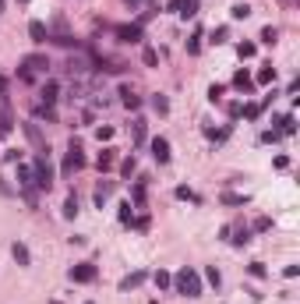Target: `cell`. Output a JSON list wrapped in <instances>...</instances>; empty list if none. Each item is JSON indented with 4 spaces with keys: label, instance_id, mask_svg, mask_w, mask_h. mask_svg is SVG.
Instances as JSON below:
<instances>
[{
    "label": "cell",
    "instance_id": "obj_20",
    "mask_svg": "<svg viewBox=\"0 0 300 304\" xmlns=\"http://www.w3.org/2000/svg\"><path fill=\"white\" fill-rule=\"evenodd\" d=\"M251 82H254V85H272V82H276V67H261Z\"/></svg>",
    "mask_w": 300,
    "mask_h": 304
},
{
    "label": "cell",
    "instance_id": "obj_14",
    "mask_svg": "<svg viewBox=\"0 0 300 304\" xmlns=\"http://www.w3.org/2000/svg\"><path fill=\"white\" fill-rule=\"evenodd\" d=\"M120 103H124L127 110H138V106H141V96H134L131 85H120Z\"/></svg>",
    "mask_w": 300,
    "mask_h": 304
},
{
    "label": "cell",
    "instance_id": "obj_21",
    "mask_svg": "<svg viewBox=\"0 0 300 304\" xmlns=\"http://www.w3.org/2000/svg\"><path fill=\"white\" fill-rule=\"evenodd\" d=\"M74 216H78V195L71 191V195L64 198V219H74Z\"/></svg>",
    "mask_w": 300,
    "mask_h": 304
},
{
    "label": "cell",
    "instance_id": "obj_48",
    "mask_svg": "<svg viewBox=\"0 0 300 304\" xmlns=\"http://www.w3.org/2000/svg\"><path fill=\"white\" fill-rule=\"evenodd\" d=\"M283 276H286V280H293V276H300V269H297V265H286V269H283Z\"/></svg>",
    "mask_w": 300,
    "mask_h": 304
},
{
    "label": "cell",
    "instance_id": "obj_11",
    "mask_svg": "<svg viewBox=\"0 0 300 304\" xmlns=\"http://www.w3.org/2000/svg\"><path fill=\"white\" fill-rule=\"evenodd\" d=\"M173 11H177V18H195L198 14V0H177V4H173Z\"/></svg>",
    "mask_w": 300,
    "mask_h": 304
},
{
    "label": "cell",
    "instance_id": "obj_46",
    "mask_svg": "<svg viewBox=\"0 0 300 304\" xmlns=\"http://www.w3.org/2000/svg\"><path fill=\"white\" fill-rule=\"evenodd\" d=\"M226 135H230V131H212V128H208V138H212V142H226Z\"/></svg>",
    "mask_w": 300,
    "mask_h": 304
},
{
    "label": "cell",
    "instance_id": "obj_22",
    "mask_svg": "<svg viewBox=\"0 0 300 304\" xmlns=\"http://www.w3.org/2000/svg\"><path fill=\"white\" fill-rule=\"evenodd\" d=\"M201 39H205V32H201V28H198V32H191V39H187V53H191V57H195V53H201Z\"/></svg>",
    "mask_w": 300,
    "mask_h": 304
},
{
    "label": "cell",
    "instance_id": "obj_35",
    "mask_svg": "<svg viewBox=\"0 0 300 304\" xmlns=\"http://www.w3.org/2000/svg\"><path fill=\"white\" fill-rule=\"evenodd\" d=\"M247 273H251L254 280H265V276H269V273H265V265H261V262H251V265H247Z\"/></svg>",
    "mask_w": 300,
    "mask_h": 304
},
{
    "label": "cell",
    "instance_id": "obj_32",
    "mask_svg": "<svg viewBox=\"0 0 300 304\" xmlns=\"http://www.w3.org/2000/svg\"><path fill=\"white\" fill-rule=\"evenodd\" d=\"M141 60H145L148 67H156V64H159V53H156L152 46H145V50H141Z\"/></svg>",
    "mask_w": 300,
    "mask_h": 304
},
{
    "label": "cell",
    "instance_id": "obj_10",
    "mask_svg": "<svg viewBox=\"0 0 300 304\" xmlns=\"http://www.w3.org/2000/svg\"><path fill=\"white\" fill-rule=\"evenodd\" d=\"M113 163H117V149H102V152H99V159H96L99 173H109V170H113Z\"/></svg>",
    "mask_w": 300,
    "mask_h": 304
},
{
    "label": "cell",
    "instance_id": "obj_34",
    "mask_svg": "<svg viewBox=\"0 0 300 304\" xmlns=\"http://www.w3.org/2000/svg\"><path fill=\"white\" fill-rule=\"evenodd\" d=\"M244 202H247V195H233V191L222 195V205H244Z\"/></svg>",
    "mask_w": 300,
    "mask_h": 304
},
{
    "label": "cell",
    "instance_id": "obj_55",
    "mask_svg": "<svg viewBox=\"0 0 300 304\" xmlns=\"http://www.w3.org/2000/svg\"><path fill=\"white\" fill-rule=\"evenodd\" d=\"M53 304H57V301H53Z\"/></svg>",
    "mask_w": 300,
    "mask_h": 304
},
{
    "label": "cell",
    "instance_id": "obj_53",
    "mask_svg": "<svg viewBox=\"0 0 300 304\" xmlns=\"http://www.w3.org/2000/svg\"><path fill=\"white\" fill-rule=\"evenodd\" d=\"M152 304H159V301H152Z\"/></svg>",
    "mask_w": 300,
    "mask_h": 304
},
{
    "label": "cell",
    "instance_id": "obj_49",
    "mask_svg": "<svg viewBox=\"0 0 300 304\" xmlns=\"http://www.w3.org/2000/svg\"><path fill=\"white\" fill-rule=\"evenodd\" d=\"M0 195H11V187L4 184V177H0Z\"/></svg>",
    "mask_w": 300,
    "mask_h": 304
},
{
    "label": "cell",
    "instance_id": "obj_29",
    "mask_svg": "<svg viewBox=\"0 0 300 304\" xmlns=\"http://www.w3.org/2000/svg\"><path fill=\"white\" fill-rule=\"evenodd\" d=\"M237 53H240V60H251V57L258 53V46H254V43H240V46H237Z\"/></svg>",
    "mask_w": 300,
    "mask_h": 304
},
{
    "label": "cell",
    "instance_id": "obj_47",
    "mask_svg": "<svg viewBox=\"0 0 300 304\" xmlns=\"http://www.w3.org/2000/svg\"><path fill=\"white\" fill-rule=\"evenodd\" d=\"M131 223H134V230H145V226H148V216L141 212V216H138V219H131Z\"/></svg>",
    "mask_w": 300,
    "mask_h": 304
},
{
    "label": "cell",
    "instance_id": "obj_1",
    "mask_svg": "<svg viewBox=\"0 0 300 304\" xmlns=\"http://www.w3.org/2000/svg\"><path fill=\"white\" fill-rule=\"evenodd\" d=\"M173 287H177V294H184V297H201V276L195 273V269H184L173 276Z\"/></svg>",
    "mask_w": 300,
    "mask_h": 304
},
{
    "label": "cell",
    "instance_id": "obj_2",
    "mask_svg": "<svg viewBox=\"0 0 300 304\" xmlns=\"http://www.w3.org/2000/svg\"><path fill=\"white\" fill-rule=\"evenodd\" d=\"M82 166H85V149H82L78 138H71L67 142V156H64V177H74Z\"/></svg>",
    "mask_w": 300,
    "mask_h": 304
},
{
    "label": "cell",
    "instance_id": "obj_33",
    "mask_svg": "<svg viewBox=\"0 0 300 304\" xmlns=\"http://www.w3.org/2000/svg\"><path fill=\"white\" fill-rule=\"evenodd\" d=\"M131 195H134V205H145V177L134 184V191H131Z\"/></svg>",
    "mask_w": 300,
    "mask_h": 304
},
{
    "label": "cell",
    "instance_id": "obj_5",
    "mask_svg": "<svg viewBox=\"0 0 300 304\" xmlns=\"http://www.w3.org/2000/svg\"><path fill=\"white\" fill-rule=\"evenodd\" d=\"M32 170H35V187L50 191V187H53V166H50V159H46V156H39Z\"/></svg>",
    "mask_w": 300,
    "mask_h": 304
},
{
    "label": "cell",
    "instance_id": "obj_54",
    "mask_svg": "<svg viewBox=\"0 0 300 304\" xmlns=\"http://www.w3.org/2000/svg\"><path fill=\"white\" fill-rule=\"evenodd\" d=\"M89 304H92V301H89Z\"/></svg>",
    "mask_w": 300,
    "mask_h": 304
},
{
    "label": "cell",
    "instance_id": "obj_36",
    "mask_svg": "<svg viewBox=\"0 0 300 304\" xmlns=\"http://www.w3.org/2000/svg\"><path fill=\"white\" fill-rule=\"evenodd\" d=\"M254 230H258V234L272 230V219H269V216H258V219H254Z\"/></svg>",
    "mask_w": 300,
    "mask_h": 304
},
{
    "label": "cell",
    "instance_id": "obj_6",
    "mask_svg": "<svg viewBox=\"0 0 300 304\" xmlns=\"http://www.w3.org/2000/svg\"><path fill=\"white\" fill-rule=\"evenodd\" d=\"M25 138L32 142V149L39 152V156H50V145H46V138H43V131H39V124H35V121L25 124Z\"/></svg>",
    "mask_w": 300,
    "mask_h": 304
},
{
    "label": "cell",
    "instance_id": "obj_19",
    "mask_svg": "<svg viewBox=\"0 0 300 304\" xmlns=\"http://www.w3.org/2000/svg\"><path fill=\"white\" fill-rule=\"evenodd\" d=\"M141 283H145V273H131V276H124V280H120V290L127 294V290H138Z\"/></svg>",
    "mask_w": 300,
    "mask_h": 304
},
{
    "label": "cell",
    "instance_id": "obj_45",
    "mask_svg": "<svg viewBox=\"0 0 300 304\" xmlns=\"http://www.w3.org/2000/svg\"><path fill=\"white\" fill-rule=\"evenodd\" d=\"M205 276H208L212 287H219V269H215V265H208V273H205Z\"/></svg>",
    "mask_w": 300,
    "mask_h": 304
},
{
    "label": "cell",
    "instance_id": "obj_12",
    "mask_svg": "<svg viewBox=\"0 0 300 304\" xmlns=\"http://www.w3.org/2000/svg\"><path fill=\"white\" fill-rule=\"evenodd\" d=\"M57 96H60V85H57V82H46V85H43V92H39V103H43V106H53V103H57Z\"/></svg>",
    "mask_w": 300,
    "mask_h": 304
},
{
    "label": "cell",
    "instance_id": "obj_24",
    "mask_svg": "<svg viewBox=\"0 0 300 304\" xmlns=\"http://www.w3.org/2000/svg\"><path fill=\"white\" fill-rule=\"evenodd\" d=\"M258 39L265 43V46H276V39H279V32H276L272 25H265V28H261V35H258Z\"/></svg>",
    "mask_w": 300,
    "mask_h": 304
},
{
    "label": "cell",
    "instance_id": "obj_7",
    "mask_svg": "<svg viewBox=\"0 0 300 304\" xmlns=\"http://www.w3.org/2000/svg\"><path fill=\"white\" fill-rule=\"evenodd\" d=\"M74 283H92L96 280V265L92 262H82V265H71V273H67Z\"/></svg>",
    "mask_w": 300,
    "mask_h": 304
},
{
    "label": "cell",
    "instance_id": "obj_41",
    "mask_svg": "<svg viewBox=\"0 0 300 304\" xmlns=\"http://www.w3.org/2000/svg\"><path fill=\"white\" fill-rule=\"evenodd\" d=\"M226 35H230V28H226V25L215 28V32H212V43H215V46H219V43H226Z\"/></svg>",
    "mask_w": 300,
    "mask_h": 304
},
{
    "label": "cell",
    "instance_id": "obj_39",
    "mask_svg": "<svg viewBox=\"0 0 300 304\" xmlns=\"http://www.w3.org/2000/svg\"><path fill=\"white\" fill-rule=\"evenodd\" d=\"M134 219V209H131V202H120V223H131Z\"/></svg>",
    "mask_w": 300,
    "mask_h": 304
},
{
    "label": "cell",
    "instance_id": "obj_28",
    "mask_svg": "<svg viewBox=\"0 0 300 304\" xmlns=\"http://www.w3.org/2000/svg\"><path fill=\"white\" fill-rule=\"evenodd\" d=\"M230 14H233L237 21H244V18H251V7H247V4H233V7H230Z\"/></svg>",
    "mask_w": 300,
    "mask_h": 304
},
{
    "label": "cell",
    "instance_id": "obj_42",
    "mask_svg": "<svg viewBox=\"0 0 300 304\" xmlns=\"http://www.w3.org/2000/svg\"><path fill=\"white\" fill-rule=\"evenodd\" d=\"M18 156H21L18 149H4V152H0V159H7V163H18Z\"/></svg>",
    "mask_w": 300,
    "mask_h": 304
},
{
    "label": "cell",
    "instance_id": "obj_9",
    "mask_svg": "<svg viewBox=\"0 0 300 304\" xmlns=\"http://www.w3.org/2000/svg\"><path fill=\"white\" fill-rule=\"evenodd\" d=\"M113 187H117V180H99V184H96V195H92V198H96V205H99V209L106 205V198H109V195H113Z\"/></svg>",
    "mask_w": 300,
    "mask_h": 304
},
{
    "label": "cell",
    "instance_id": "obj_40",
    "mask_svg": "<svg viewBox=\"0 0 300 304\" xmlns=\"http://www.w3.org/2000/svg\"><path fill=\"white\" fill-rule=\"evenodd\" d=\"M96 138H99V142H109V138H113V128H109V124L96 128Z\"/></svg>",
    "mask_w": 300,
    "mask_h": 304
},
{
    "label": "cell",
    "instance_id": "obj_43",
    "mask_svg": "<svg viewBox=\"0 0 300 304\" xmlns=\"http://www.w3.org/2000/svg\"><path fill=\"white\" fill-rule=\"evenodd\" d=\"M261 142H265V145H272V142H279V131L272 128V131H261Z\"/></svg>",
    "mask_w": 300,
    "mask_h": 304
},
{
    "label": "cell",
    "instance_id": "obj_25",
    "mask_svg": "<svg viewBox=\"0 0 300 304\" xmlns=\"http://www.w3.org/2000/svg\"><path fill=\"white\" fill-rule=\"evenodd\" d=\"M35 117H39V121H50V124H53V121H57V110H53V106H43V103H39V106H35Z\"/></svg>",
    "mask_w": 300,
    "mask_h": 304
},
{
    "label": "cell",
    "instance_id": "obj_17",
    "mask_svg": "<svg viewBox=\"0 0 300 304\" xmlns=\"http://www.w3.org/2000/svg\"><path fill=\"white\" fill-rule=\"evenodd\" d=\"M11 255H14V262H18V265H28V262H32V251H28L21 241H14V244H11Z\"/></svg>",
    "mask_w": 300,
    "mask_h": 304
},
{
    "label": "cell",
    "instance_id": "obj_51",
    "mask_svg": "<svg viewBox=\"0 0 300 304\" xmlns=\"http://www.w3.org/2000/svg\"><path fill=\"white\" fill-rule=\"evenodd\" d=\"M127 4H138V0H127Z\"/></svg>",
    "mask_w": 300,
    "mask_h": 304
},
{
    "label": "cell",
    "instance_id": "obj_50",
    "mask_svg": "<svg viewBox=\"0 0 300 304\" xmlns=\"http://www.w3.org/2000/svg\"><path fill=\"white\" fill-rule=\"evenodd\" d=\"M0 11H4V0H0Z\"/></svg>",
    "mask_w": 300,
    "mask_h": 304
},
{
    "label": "cell",
    "instance_id": "obj_27",
    "mask_svg": "<svg viewBox=\"0 0 300 304\" xmlns=\"http://www.w3.org/2000/svg\"><path fill=\"white\" fill-rule=\"evenodd\" d=\"M240 110H244L247 121H258V117H261V103H247V106H240Z\"/></svg>",
    "mask_w": 300,
    "mask_h": 304
},
{
    "label": "cell",
    "instance_id": "obj_15",
    "mask_svg": "<svg viewBox=\"0 0 300 304\" xmlns=\"http://www.w3.org/2000/svg\"><path fill=\"white\" fill-rule=\"evenodd\" d=\"M131 138H134V145H145L148 128H145V121H141V117H134V121H131Z\"/></svg>",
    "mask_w": 300,
    "mask_h": 304
},
{
    "label": "cell",
    "instance_id": "obj_8",
    "mask_svg": "<svg viewBox=\"0 0 300 304\" xmlns=\"http://www.w3.org/2000/svg\"><path fill=\"white\" fill-rule=\"evenodd\" d=\"M152 159L163 166V163H170V142L166 138H152Z\"/></svg>",
    "mask_w": 300,
    "mask_h": 304
},
{
    "label": "cell",
    "instance_id": "obj_30",
    "mask_svg": "<svg viewBox=\"0 0 300 304\" xmlns=\"http://www.w3.org/2000/svg\"><path fill=\"white\" fill-rule=\"evenodd\" d=\"M152 110L156 113H170V99L166 96H152Z\"/></svg>",
    "mask_w": 300,
    "mask_h": 304
},
{
    "label": "cell",
    "instance_id": "obj_13",
    "mask_svg": "<svg viewBox=\"0 0 300 304\" xmlns=\"http://www.w3.org/2000/svg\"><path fill=\"white\" fill-rule=\"evenodd\" d=\"M117 35H120L124 43H141V25H120Z\"/></svg>",
    "mask_w": 300,
    "mask_h": 304
},
{
    "label": "cell",
    "instance_id": "obj_16",
    "mask_svg": "<svg viewBox=\"0 0 300 304\" xmlns=\"http://www.w3.org/2000/svg\"><path fill=\"white\" fill-rule=\"evenodd\" d=\"M28 35H32V43H46V39H50V28H46L43 21H32V25H28Z\"/></svg>",
    "mask_w": 300,
    "mask_h": 304
},
{
    "label": "cell",
    "instance_id": "obj_31",
    "mask_svg": "<svg viewBox=\"0 0 300 304\" xmlns=\"http://www.w3.org/2000/svg\"><path fill=\"white\" fill-rule=\"evenodd\" d=\"M134 170H138V159H134V156H127V159L120 163V177H131Z\"/></svg>",
    "mask_w": 300,
    "mask_h": 304
},
{
    "label": "cell",
    "instance_id": "obj_26",
    "mask_svg": "<svg viewBox=\"0 0 300 304\" xmlns=\"http://www.w3.org/2000/svg\"><path fill=\"white\" fill-rule=\"evenodd\" d=\"M297 131V117H293V113H286V117L279 121V135H293Z\"/></svg>",
    "mask_w": 300,
    "mask_h": 304
},
{
    "label": "cell",
    "instance_id": "obj_4",
    "mask_svg": "<svg viewBox=\"0 0 300 304\" xmlns=\"http://www.w3.org/2000/svg\"><path fill=\"white\" fill-rule=\"evenodd\" d=\"M18 187L25 191L28 205H35V170H32V166H25V163H18Z\"/></svg>",
    "mask_w": 300,
    "mask_h": 304
},
{
    "label": "cell",
    "instance_id": "obj_44",
    "mask_svg": "<svg viewBox=\"0 0 300 304\" xmlns=\"http://www.w3.org/2000/svg\"><path fill=\"white\" fill-rule=\"evenodd\" d=\"M222 92H226L222 85H212V89H208V99H212V103H219V99H222Z\"/></svg>",
    "mask_w": 300,
    "mask_h": 304
},
{
    "label": "cell",
    "instance_id": "obj_18",
    "mask_svg": "<svg viewBox=\"0 0 300 304\" xmlns=\"http://www.w3.org/2000/svg\"><path fill=\"white\" fill-rule=\"evenodd\" d=\"M233 89H237V92H251V89H254V82H251L247 71H237V74H233Z\"/></svg>",
    "mask_w": 300,
    "mask_h": 304
},
{
    "label": "cell",
    "instance_id": "obj_3",
    "mask_svg": "<svg viewBox=\"0 0 300 304\" xmlns=\"http://www.w3.org/2000/svg\"><path fill=\"white\" fill-rule=\"evenodd\" d=\"M46 67H50L46 53H28V57L21 60V71H18V78H21V82H32L35 74H39V71H46Z\"/></svg>",
    "mask_w": 300,
    "mask_h": 304
},
{
    "label": "cell",
    "instance_id": "obj_52",
    "mask_svg": "<svg viewBox=\"0 0 300 304\" xmlns=\"http://www.w3.org/2000/svg\"><path fill=\"white\" fill-rule=\"evenodd\" d=\"M21 4H28V0H21Z\"/></svg>",
    "mask_w": 300,
    "mask_h": 304
},
{
    "label": "cell",
    "instance_id": "obj_37",
    "mask_svg": "<svg viewBox=\"0 0 300 304\" xmlns=\"http://www.w3.org/2000/svg\"><path fill=\"white\" fill-rule=\"evenodd\" d=\"M247 241H251V230H247V226H240V230H237V237H233V244H237V248H244Z\"/></svg>",
    "mask_w": 300,
    "mask_h": 304
},
{
    "label": "cell",
    "instance_id": "obj_23",
    "mask_svg": "<svg viewBox=\"0 0 300 304\" xmlns=\"http://www.w3.org/2000/svg\"><path fill=\"white\" fill-rule=\"evenodd\" d=\"M152 283H156V287H159V290H170V287H173V276H170V273H166V269H159V273H156V276H152Z\"/></svg>",
    "mask_w": 300,
    "mask_h": 304
},
{
    "label": "cell",
    "instance_id": "obj_38",
    "mask_svg": "<svg viewBox=\"0 0 300 304\" xmlns=\"http://www.w3.org/2000/svg\"><path fill=\"white\" fill-rule=\"evenodd\" d=\"M177 198L180 202H198V195L191 191V187H177Z\"/></svg>",
    "mask_w": 300,
    "mask_h": 304
}]
</instances>
